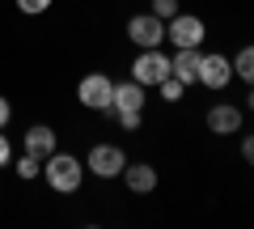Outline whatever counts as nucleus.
<instances>
[{
	"mask_svg": "<svg viewBox=\"0 0 254 229\" xmlns=\"http://www.w3.org/2000/svg\"><path fill=\"white\" fill-rule=\"evenodd\" d=\"M43 174H47V183H51L55 191H76V187H81V161L68 157V153H51L47 165H43Z\"/></svg>",
	"mask_w": 254,
	"mask_h": 229,
	"instance_id": "f257e3e1",
	"label": "nucleus"
},
{
	"mask_svg": "<svg viewBox=\"0 0 254 229\" xmlns=\"http://www.w3.org/2000/svg\"><path fill=\"white\" fill-rule=\"evenodd\" d=\"M165 76H170V60H165L157 47L140 51V60L131 64V81H140V85H161Z\"/></svg>",
	"mask_w": 254,
	"mask_h": 229,
	"instance_id": "f03ea898",
	"label": "nucleus"
},
{
	"mask_svg": "<svg viewBox=\"0 0 254 229\" xmlns=\"http://www.w3.org/2000/svg\"><path fill=\"white\" fill-rule=\"evenodd\" d=\"M81 102L110 115V110H115V106H110V102H115V81H110V76H102V73L85 76V81H81Z\"/></svg>",
	"mask_w": 254,
	"mask_h": 229,
	"instance_id": "7ed1b4c3",
	"label": "nucleus"
},
{
	"mask_svg": "<svg viewBox=\"0 0 254 229\" xmlns=\"http://www.w3.org/2000/svg\"><path fill=\"white\" fill-rule=\"evenodd\" d=\"M127 38H131V43H140L148 51V47H157L165 38V21L157 17V13H140V17H131L127 21Z\"/></svg>",
	"mask_w": 254,
	"mask_h": 229,
	"instance_id": "20e7f679",
	"label": "nucleus"
},
{
	"mask_svg": "<svg viewBox=\"0 0 254 229\" xmlns=\"http://www.w3.org/2000/svg\"><path fill=\"white\" fill-rule=\"evenodd\" d=\"M165 38H170L174 47H199L203 21H199V17H187V13H174V17H170V30H165Z\"/></svg>",
	"mask_w": 254,
	"mask_h": 229,
	"instance_id": "39448f33",
	"label": "nucleus"
},
{
	"mask_svg": "<svg viewBox=\"0 0 254 229\" xmlns=\"http://www.w3.org/2000/svg\"><path fill=\"white\" fill-rule=\"evenodd\" d=\"M229 76H233V64H229L225 55H199V73H195V81H203L208 89H225Z\"/></svg>",
	"mask_w": 254,
	"mask_h": 229,
	"instance_id": "423d86ee",
	"label": "nucleus"
},
{
	"mask_svg": "<svg viewBox=\"0 0 254 229\" xmlns=\"http://www.w3.org/2000/svg\"><path fill=\"white\" fill-rule=\"evenodd\" d=\"M123 149H115V145H93V153H89V170L93 174H102V178H115V174H123Z\"/></svg>",
	"mask_w": 254,
	"mask_h": 229,
	"instance_id": "0eeeda50",
	"label": "nucleus"
},
{
	"mask_svg": "<svg viewBox=\"0 0 254 229\" xmlns=\"http://www.w3.org/2000/svg\"><path fill=\"white\" fill-rule=\"evenodd\" d=\"M195 73H199V47H178V55L170 60V76H178L182 85H190Z\"/></svg>",
	"mask_w": 254,
	"mask_h": 229,
	"instance_id": "6e6552de",
	"label": "nucleus"
},
{
	"mask_svg": "<svg viewBox=\"0 0 254 229\" xmlns=\"http://www.w3.org/2000/svg\"><path fill=\"white\" fill-rule=\"evenodd\" d=\"M115 110H144V85L140 81H127V85H115Z\"/></svg>",
	"mask_w": 254,
	"mask_h": 229,
	"instance_id": "1a4fd4ad",
	"label": "nucleus"
},
{
	"mask_svg": "<svg viewBox=\"0 0 254 229\" xmlns=\"http://www.w3.org/2000/svg\"><path fill=\"white\" fill-rule=\"evenodd\" d=\"M208 128L229 136V132L242 128V110H237V106H212V110H208Z\"/></svg>",
	"mask_w": 254,
	"mask_h": 229,
	"instance_id": "9d476101",
	"label": "nucleus"
},
{
	"mask_svg": "<svg viewBox=\"0 0 254 229\" xmlns=\"http://www.w3.org/2000/svg\"><path fill=\"white\" fill-rule=\"evenodd\" d=\"M123 178H127V187L140 191V195L157 187V170H153V165H144V161H140V165H123Z\"/></svg>",
	"mask_w": 254,
	"mask_h": 229,
	"instance_id": "9b49d317",
	"label": "nucleus"
},
{
	"mask_svg": "<svg viewBox=\"0 0 254 229\" xmlns=\"http://www.w3.org/2000/svg\"><path fill=\"white\" fill-rule=\"evenodd\" d=\"M26 153L30 157H51L55 153V132L51 128H30L26 132Z\"/></svg>",
	"mask_w": 254,
	"mask_h": 229,
	"instance_id": "f8f14e48",
	"label": "nucleus"
},
{
	"mask_svg": "<svg viewBox=\"0 0 254 229\" xmlns=\"http://www.w3.org/2000/svg\"><path fill=\"white\" fill-rule=\"evenodd\" d=\"M233 76H242L246 85H254V47H242V55L233 60Z\"/></svg>",
	"mask_w": 254,
	"mask_h": 229,
	"instance_id": "ddd939ff",
	"label": "nucleus"
},
{
	"mask_svg": "<svg viewBox=\"0 0 254 229\" xmlns=\"http://www.w3.org/2000/svg\"><path fill=\"white\" fill-rule=\"evenodd\" d=\"M182 89H187V85H182L178 76H165V81H161V98H165V102H178Z\"/></svg>",
	"mask_w": 254,
	"mask_h": 229,
	"instance_id": "4468645a",
	"label": "nucleus"
},
{
	"mask_svg": "<svg viewBox=\"0 0 254 229\" xmlns=\"http://www.w3.org/2000/svg\"><path fill=\"white\" fill-rule=\"evenodd\" d=\"M38 170H43V165H38V157H21V161H17V178H38Z\"/></svg>",
	"mask_w": 254,
	"mask_h": 229,
	"instance_id": "2eb2a0df",
	"label": "nucleus"
},
{
	"mask_svg": "<svg viewBox=\"0 0 254 229\" xmlns=\"http://www.w3.org/2000/svg\"><path fill=\"white\" fill-rule=\"evenodd\" d=\"M115 115H119V128H127V132L140 128V110H115Z\"/></svg>",
	"mask_w": 254,
	"mask_h": 229,
	"instance_id": "dca6fc26",
	"label": "nucleus"
},
{
	"mask_svg": "<svg viewBox=\"0 0 254 229\" xmlns=\"http://www.w3.org/2000/svg\"><path fill=\"white\" fill-rule=\"evenodd\" d=\"M17 9L34 17V13H47V9H51V0H17Z\"/></svg>",
	"mask_w": 254,
	"mask_h": 229,
	"instance_id": "f3484780",
	"label": "nucleus"
},
{
	"mask_svg": "<svg viewBox=\"0 0 254 229\" xmlns=\"http://www.w3.org/2000/svg\"><path fill=\"white\" fill-rule=\"evenodd\" d=\"M153 13H157V17H174V13H178V0H153Z\"/></svg>",
	"mask_w": 254,
	"mask_h": 229,
	"instance_id": "a211bd4d",
	"label": "nucleus"
},
{
	"mask_svg": "<svg viewBox=\"0 0 254 229\" xmlns=\"http://www.w3.org/2000/svg\"><path fill=\"white\" fill-rule=\"evenodd\" d=\"M242 157L254 165V136H246V140H242Z\"/></svg>",
	"mask_w": 254,
	"mask_h": 229,
	"instance_id": "6ab92c4d",
	"label": "nucleus"
},
{
	"mask_svg": "<svg viewBox=\"0 0 254 229\" xmlns=\"http://www.w3.org/2000/svg\"><path fill=\"white\" fill-rule=\"evenodd\" d=\"M9 115H13V106H9V98H0V128L9 123Z\"/></svg>",
	"mask_w": 254,
	"mask_h": 229,
	"instance_id": "aec40b11",
	"label": "nucleus"
},
{
	"mask_svg": "<svg viewBox=\"0 0 254 229\" xmlns=\"http://www.w3.org/2000/svg\"><path fill=\"white\" fill-rule=\"evenodd\" d=\"M4 161H9V140L0 136V165H4Z\"/></svg>",
	"mask_w": 254,
	"mask_h": 229,
	"instance_id": "412c9836",
	"label": "nucleus"
},
{
	"mask_svg": "<svg viewBox=\"0 0 254 229\" xmlns=\"http://www.w3.org/2000/svg\"><path fill=\"white\" fill-rule=\"evenodd\" d=\"M246 106H250V110H254V89H250V102H246Z\"/></svg>",
	"mask_w": 254,
	"mask_h": 229,
	"instance_id": "4be33fe9",
	"label": "nucleus"
}]
</instances>
